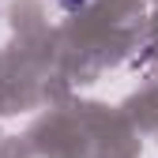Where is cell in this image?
Here are the masks:
<instances>
[{"instance_id":"6da1fadb","label":"cell","mask_w":158,"mask_h":158,"mask_svg":"<svg viewBox=\"0 0 158 158\" xmlns=\"http://www.w3.org/2000/svg\"><path fill=\"white\" fill-rule=\"evenodd\" d=\"M56 4H60L64 11H83V8L90 4V0H56Z\"/></svg>"}]
</instances>
